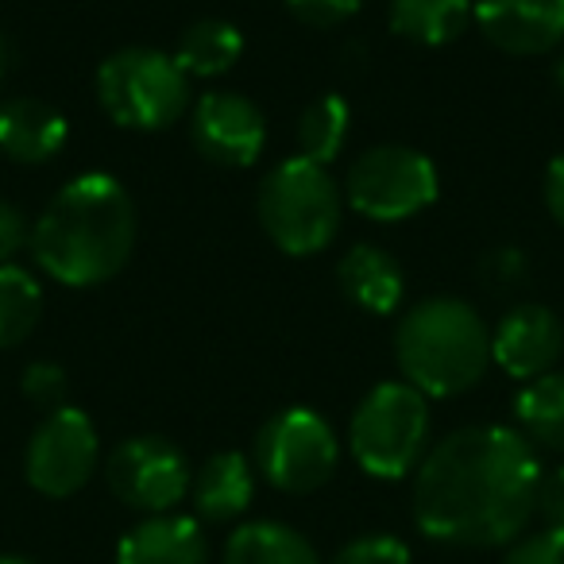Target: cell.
Masks as SVG:
<instances>
[{
	"label": "cell",
	"instance_id": "cell-1",
	"mask_svg": "<svg viewBox=\"0 0 564 564\" xmlns=\"http://www.w3.org/2000/svg\"><path fill=\"white\" fill-rule=\"evenodd\" d=\"M538 453L522 433L507 425H464L417 464L414 522L437 545H510L538 514Z\"/></svg>",
	"mask_w": 564,
	"mask_h": 564
},
{
	"label": "cell",
	"instance_id": "cell-2",
	"mask_svg": "<svg viewBox=\"0 0 564 564\" xmlns=\"http://www.w3.org/2000/svg\"><path fill=\"white\" fill-rule=\"evenodd\" d=\"M132 248L135 205L112 174H78L66 182L32 228L40 271L74 291L117 279Z\"/></svg>",
	"mask_w": 564,
	"mask_h": 564
},
{
	"label": "cell",
	"instance_id": "cell-3",
	"mask_svg": "<svg viewBox=\"0 0 564 564\" xmlns=\"http://www.w3.org/2000/svg\"><path fill=\"white\" fill-rule=\"evenodd\" d=\"M394 356L425 399H456L491 368V329L460 299H425L406 310L394 333Z\"/></svg>",
	"mask_w": 564,
	"mask_h": 564
},
{
	"label": "cell",
	"instance_id": "cell-4",
	"mask_svg": "<svg viewBox=\"0 0 564 564\" xmlns=\"http://www.w3.org/2000/svg\"><path fill=\"white\" fill-rule=\"evenodd\" d=\"M256 213L271 243L286 256H317L340 232L345 217V189L310 159H282L256 194Z\"/></svg>",
	"mask_w": 564,
	"mask_h": 564
},
{
	"label": "cell",
	"instance_id": "cell-5",
	"mask_svg": "<svg viewBox=\"0 0 564 564\" xmlns=\"http://www.w3.org/2000/svg\"><path fill=\"white\" fill-rule=\"evenodd\" d=\"M97 101L105 117L132 132H159L189 109V74L155 47H124L97 70Z\"/></svg>",
	"mask_w": 564,
	"mask_h": 564
},
{
	"label": "cell",
	"instance_id": "cell-6",
	"mask_svg": "<svg viewBox=\"0 0 564 564\" xmlns=\"http://www.w3.org/2000/svg\"><path fill=\"white\" fill-rule=\"evenodd\" d=\"M352 460L376 479H402L430 453V399L410 383H379L348 425Z\"/></svg>",
	"mask_w": 564,
	"mask_h": 564
},
{
	"label": "cell",
	"instance_id": "cell-7",
	"mask_svg": "<svg viewBox=\"0 0 564 564\" xmlns=\"http://www.w3.org/2000/svg\"><path fill=\"white\" fill-rule=\"evenodd\" d=\"M437 166L414 148L383 143L352 159L345 178V202L360 217L379 225H399L437 202Z\"/></svg>",
	"mask_w": 564,
	"mask_h": 564
},
{
	"label": "cell",
	"instance_id": "cell-8",
	"mask_svg": "<svg viewBox=\"0 0 564 564\" xmlns=\"http://www.w3.org/2000/svg\"><path fill=\"white\" fill-rule=\"evenodd\" d=\"M340 464L337 430L317 410L291 406L274 414L256 437V468L274 491L310 495L333 479Z\"/></svg>",
	"mask_w": 564,
	"mask_h": 564
},
{
	"label": "cell",
	"instance_id": "cell-9",
	"mask_svg": "<svg viewBox=\"0 0 564 564\" xmlns=\"http://www.w3.org/2000/svg\"><path fill=\"white\" fill-rule=\"evenodd\" d=\"M105 479H109V491L124 507L140 510L148 518L171 514L189 495V484H194L182 448L171 445L166 437H155V433L120 441L109 460H105Z\"/></svg>",
	"mask_w": 564,
	"mask_h": 564
},
{
	"label": "cell",
	"instance_id": "cell-10",
	"mask_svg": "<svg viewBox=\"0 0 564 564\" xmlns=\"http://www.w3.org/2000/svg\"><path fill=\"white\" fill-rule=\"evenodd\" d=\"M101 460V441L86 410L63 406L51 410L32 433L24 453V476L47 499H70L94 479Z\"/></svg>",
	"mask_w": 564,
	"mask_h": 564
},
{
	"label": "cell",
	"instance_id": "cell-11",
	"mask_svg": "<svg viewBox=\"0 0 564 564\" xmlns=\"http://www.w3.org/2000/svg\"><path fill=\"white\" fill-rule=\"evenodd\" d=\"M189 140L213 166L243 171L267 148L263 109L232 89H209L205 97H197L194 112H189Z\"/></svg>",
	"mask_w": 564,
	"mask_h": 564
},
{
	"label": "cell",
	"instance_id": "cell-12",
	"mask_svg": "<svg viewBox=\"0 0 564 564\" xmlns=\"http://www.w3.org/2000/svg\"><path fill=\"white\" fill-rule=\"evenodd\" d=\"M564 352V325L549 306L522 302L507 310L499 325L491 329V364H499L510 379H533L549 376Z\"/></svg>",
	"mask_w": 564,
	"mask_h": 564
},
{
	"label": "cell",
	"instance_id": "cell-13",
	"mask_svg": "<svg viewBox=\"0 0 564 564\" xmlns=\"http://www.w3.org/2000/svg\"><path fill=\"white\" fill-rule=\"evenodd\" d=\"M471 24L502 55H549L564 43V0H476Z\"/></svg>",
	"mask_w": 564,
	"mask_h": 564
},
{
	"label": "cell",
	"instance_id": "cell-14",
	"mask_svg": "<svg viewBox=\"0 0 564 564\" xmlns=\"http://www.w3.org/2000/svg\"><path fill=\"white\" fill-rule=\"evenodd\" d=\"M70 140V124L40 97H12L0 105V151L12 163H51Z\"/></svg>",
	"mask_w": 564,
	"mask_h": 564
},
{
	"label": "cell",
	"instance_id": "cell-15",
	"mask_svg": "<svg viewBox=\"0 0 564 564\" xmlns=\"http://www.w3.org/2000/svg\"><path fill=\"white\" fill-rule=\"evenodd\" d=\"M117 564H209V541L197 518L151 514L120 538Z\"/></svg>",
	"mask_w": 564,
	"mask_h": 564
},
{
	"label": "cell",
	"instance_id": "cell-16",
	"mask_svg": "<svg viewBox=\"0 0 564 564\" xmlns=\"http://www.w3.org/2000/svg\"><path fill=\"white\" fill-rule=\"evenodd\" d=\"M337 274H340V291L364 314L387 317L406 299V274H402L399 259L391 251L376 248V243H352L345 251V259H340Z\"/></svg>",
	"mask_w": 564,
	"mask_h": 564
},
{
	"label": "cell",
	"instance_id": "cell-17",
	"mask_svg": "<svg viewBox=\"0 0 564 564\" xmlns=\"http://www.w3.org/2000/svg\"><path fill=\"white\" fill-rule=\"evenodd\" d=\"M256 495V471L243 453H217L194 471L189 499H194L197 518L205 522H236L251 507Z\"/></svg>",
	"mask_w": 564,
	"mask_h": 564
},
{
	"label": "cell",
	"instance_id": "cell-18",
	"mask_svg": "<svg viewBox=\"0 0 564 564\" xmlns=\"http://www.w3.org/2000/svg\"><path fill=\"white\" fill-rule=\"evenodd\" d=\"M471 0H391V32L417 47H448L471 24Z\"/></svg>",
	"mask_w": 564,
	"mask_h": 564
},
{
	"label": "cell",
	"instance_id": "cell-19",
	"mask_svg": "<svg viewBox=\"0 0 564 564\" xmlns=\"http://www.w3.org/2000/svg\"><path fill=\"white\" fill-rule=\"evenodd\" d=\"M225 564H322L317 549L282 522H243L225 541Z\"/></svg>",
	"mask_w": 564,
	"mask_h": 564
},
{
	"label": "cell",
	"instance_id": "cell-20",
	"mask_svg": "<svg viewBox=\"0 0 564 564\" xmlns=\"http://www.w3.org/2000/svg\"><path fill=\"white\" fill-rule=\"evenodd\" d=\"M240 55H243L240 28L217 17L189 24L178 35V51H174V58H178V66L189 78H220V74H228L240 63Z\"/></svg>",
	"mask_w": 564,
	"mask_h": 564
},
{
	"label": "cell",
	"instance_id": "cell-21",
	"mask_svg": "<svg viewBox=\"0 0 564 564\" xmlns=\"http://www.w3.org/2000/svg\"><path fill=\"white\" fill-rule=\"evenodd\" d=\"M514 417L518 433L530 445L564 453V371H549L525 383L514 402Z\"/></svg>",
	"mask_w": 564,
	"mask_h": 564
},
{
	"label": "cell",
	"instance_id": "cell-22",
	"mask_svg": "<svg viewBox=\"0 0 564 564\" xmlns=\"http://www.w3.org/2000/svg\"><path fill=\"white\" fill-rule=\"evenodd\" d=\"M43 317V286L32 271L0 263V352L24 345Z\"/></svg>",
	"mask_w": 564,
	"mask_h": 564
},
{
	"label": "cell",
	"instance_id": "cell-23",
	"mask_svg": "<svg viewBox=\"0 0 564 564\" xmlns=\"http://www.w3.org/2000/svg\"><path fill=\"white\" fill-rule=\"evenodd\" d=\"M348 128H352V109L340 94H322L306 105L299 120V155L317 166H329L345 151Z\"/></svg>",
	"mask_w": 564,
	"mask_h": 564
},
{
	"label": "cell",
	"instance_id": "cell-24",
	"mask_svg": "<svg viewBox=\"0 0 564 564\" xmlns=\"http://www.w3.org/2000/svg\"><path fill=\"white\" fill-rule=\"evenodd\" d=\"M20 391L32 406L40 410H63L66 406V394H70V379L58 364L51 360H40V364H28L24 379H20Z\"/></svg>",
	"mask_w": 564,
	"mask_h": 564
},
{
	"label": "cell",
	"instance_id": "cell-25",
	"mask_svg": "<svg viewBox=\"0 0 564 564\" xmlns=\"http://www.w3.org/2000/svg\"><path fill=\"white\" fill-rule=\"evenodd\" d=\"M333 564H410V549L394 533H364V538L348 541Z\"/></svg>",
	"mask_w": 564,
	"mask_h": 564
},
{
	"label": "cell",
	"instance_id": "cell-26",
	"mask_svg": "<svg viewBox=\"0 0 564 564\" xmlns=\"http://www.w3.org/2000/svg\"><path fill=\"white\" fill-rule=\"evenodd\" d=\"M291 9L294 20H302L306 28H317V32H329V28H340L360 12V0H282Z\"/></svg>",
	"mask_w": 564,
	"mask_h": 564
},
{
	"label": "cell",
	"instance_id": "cell-27",
	"mask_svg": "<svg viewBox=\"0 0 564 564\" xmlns=\"http://www.w3.org/2000/svg\"><path fill=\"white\" fill-rule=\"evenodd\" d=\"M502 564H564V530H538L518 538Z\"/></svg>",
	"mask_w": 564,
	"mask_h": 564
},
{
	"label": "cell",
	"instance_id": "cell-28",
	"mask_svg": "<svg viewBox=\"0 0 564 564\" xmlns=\"http://www.w3.org/2000/svg\"><path fill=\"white\" fill-rule=\"evenodd\" d=\"M32 243V225H28L24 209L0 197V263H12V256Z\"/></svg>",
	"mask_w": 564,
	"mask_h": 564
},
{
	"label": "cell",
	"instance_id": "cell-29",
	"mask_svg": "<svg viewBox=\"0 0 564 564\" xmlns=\"http://www.w3.org/2000/svg\"><path fill=\"white\" fill-rule=\"evenodd\" d=\"M538 514L549 530H564V464L553 471H541L538 484Z\"/></svg>",
	"mask_w": 564,
	"mask_h": 564
},
{
	"label": "cell",
	"instance_id": "cell-30",
	"mask_svg": "<svg viewBox=\"0 0 564 564\" xmlns=\"http://www.w3.org/2000/svg\"><path fill=\"white\" fill-rule=\"evenodd\" d=\"M545 209L564 228V155H556L545 171Z\"/></svg>",
	"mask_w": 564,
	"mask_h": 564
},
{
	"label": "cell",
	"instance_id": "cell-31",
	"mask_svg": "<svg viewBox=\"0 0 564 564\" xmlns=\"http://www.w3.org/2000/svg\"><path fill=\"white\" fill-rule=\"evenodd\" d=\"M0 564H40L32 556H20V553H0Z\"/></svg>",
	"mask_w": 564,
	"mask_h": 564
},
{
	"label": "cell",
	"instance_id": "cell-32",
	"mask_svg": "<svg viewBox=\"0 0 564 564\" xmlns=\"http://www.w3.org/2000/svg\"><path fill=\"white\" fill-rule=\"evenodd\" d=\"M553 82H556V89H561V97H564V55L556 58V66H553Z\"/></svg>",
	"mask_w": 564,
	"mask_h": 564
},
{
	"label": "cell",
	"instance_id": "cell-33",
	"mask_svg": "<svg viewBox=\"0 0 564 564\" xmlns=\"http://www.w3.org/2000/svg\"><path fill=\"white\" fill-rule=\"evenodd\" d=\"M4 70H9V47L0 40V86H4Z\"/></svg>",
	"mask_w": 564,
	"mask_h": 564
}]
</instances>
